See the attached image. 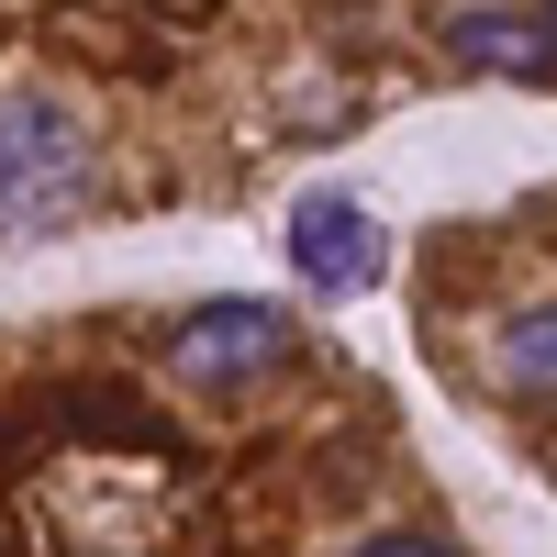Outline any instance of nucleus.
I'll return each mask as SVG.
<instances>
[{"label":"nucleus","instance_id":"1","mask_svg":"<svg viewBox=\"0 0 557 557\" xmlns=\"http://www.w3.org/2000/svg\"><path fill=\"white\" fill-rule=\"evenodd\" d=\"M78 201H89L78 112L45 101V89L0 101V235H57V223H78Z\"/></svg>","mask_w":557,"mask_h":557},{"label":"nucleus","instance_id":"2","mask_svg":"<svg viewBox=\"0 0 557 557\" xmlns=\"http://www.w3.org/2000/svg\"><path fill=\"white\" fill-rule=\"evenodd\" d=\"M278 235H290V268L312 278V290H368V278L391 268V223L368 201H346V190H301Z\"/></svg>","mask_w":557,"mask_h":557},{"label":"nucleus","instance_id":"3","mask_svg":"<svg viewBox=\"0 0 557 557\" xmlns=\"http://www.w3.org/2000/svg\"><path fill=\"white\" fill-rule=\"evenodd\" d=\"M278 357H290V312L278 301H201V323H178V346H168V368L190 391H235Z\"/></svg>","mask_w":557,"mask_h":557},{"label":"nucleus","instance_id":"4","mask_svg":"<svg viewBox=\"0 0 557 557\" xmlns=\"http://www.w3.org/2000/svg\"><path fill=\"white\" fill-rule=\"evenodd\" d=\"M446 45H457V67H491V78H546L557 67V34L524 23V12H457Z\"/></svg>","mask_w":557,"mask_h":557},{"label":"nucleus","instance_id":"5","mask_svg":"<svg viewBox=\"0 0 557 557\" xmlns=\"http://www.w3.org/2000/svg\"><path fill=\"white\" fill-rule=\"evenodd\" d=\"M491 368H502V391H524V401H557V301H535V312H513V323H502Z\"/></svg>","mask_w":557,"mask_h":557},{"label":"nucleus","instance_id":"6","mask_svg":"<svg viewBox=\"0 0 557 557\" xmlns=\"http://www.w3.org/2000/svg\"><path fill=\"white\" fill-rule=\"evenodd\" d=\"M357 557H457V546H446V535H368Z\"/></svg>","mask_w":557,"mask_h":557},{"label":"nucleus","instance_id":"7","mask_svg":"<svg viewBox=\"0 0 557 557\" xmlns=\"http://www.w3.org/2000/svg\"><path fill=\"white\" fill-rule=\"evenodd\" d=\"M546 34H557V12H546Z\"/></svg>","mask_w":557,"mask_h":557}]
</instances>
